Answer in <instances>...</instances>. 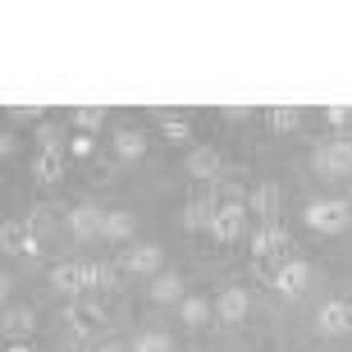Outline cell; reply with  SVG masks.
Listing matches in <instances>:
<instances>
[{"label": "cell", "mask_w": 352, "mask_h": 352, "mask_svg": "<svg viewBox=\"0 0 352 352\" xmlns=\"http://www.w3.org/2000/svg\"><path fill=\"white\" fill-rule=\"evenodd\" d=\"M352 220V210L343 197H325V201H311L307 206V224H311L316 234H343Z\"/></svg>", "instance_id": "6da1fadb"}, {"label": "cell", "mask_w": 352, "mask_h": 352, "mask_svg": "<svg viewBox=\"0 0 352 352\" xmlns=\"http://www.w3.org/2000/svg\"><path fill=\"white\" fill-rule=\"evenodd\" d=\"M316 174L320 179H348L352 174V142H329L316 151Z\"/></svg>", "instance_id": "7a4b0ae2"}, {"label": "cell", "mask_w": 352, "mask_h": 352, "mask_svg": "<svg viewBox=\"0 0 352 352\" xmlns=\"http://www.w3.org/2000/svg\"><path fill=\"white\" fill-rule=\"evenodd\" d=\"M307 284H311V265L307 261H288L274 270V288L284 293V298H298V293H307Z\"/></svg>", "instance_id": "3957f363"}, {"label": "cell", "mask_w": 352, "mask_h": 352, "mask_svg": "<svg viewBox=\"0 0 352 352\" xmlns=\"http://www.w3.org/2000/svg\"><path fill=\"white\" fill-rule=\"evenodd\" d=\"M69 229H74V238H105V215L96 206H74L69 210Z\"/></svg>", "instance_id": "277c9868"}, {"label": "cell", "mask_w": 352, "mask_h": 352, "mask_svg": "<svg viewBox=\"0 0 352 352\" xmlns=\"http://www.w3.org/2000/svg\"><path fill=\"white\" fill-rule=\"evenodd\" d=\"M248 307H252V298L243 293V288H224L220 298H215V316H220L224 325H238V320H248Z\"/></svg>", "instance_id": "5b68a950"}, {"label": "cell", "mask_w": 352, "mask_h": 352, "mask_svg": "<svg viewBox=\"0 0 352 352\" xmlns=\"http://www.w3.org/2000/svg\"><path fill=\"white\" fill-rule=\"evenodd\" d=\"M160 265H165V256H160V248H151V243H138V248L129 252V261H124V270L129 274H151L156 279Z\"/></svg>", "instance_id": "8992f818"}, {"label": "cell", "mask_w": 352, "mask_h": 352, "mask_svg": "<svg viewBox=\"0 0 352 352\" xmlns=\"http://www.w3.org/2000/svg\"><path fill=\"white\" fill-rule=\"evenodd\" d=\"M210 234L220 238V243H234V238L243 234V206H238V201L220 206V210H215V220H210Z\"/></svg>", "instance_id": "52a82bcc"}, {"label": "cell", "mask_w": 352, "mask_h": 352, "mask_svg": "<svg viewBox=\"0 0 352 352\" xmlns=\"http://www.w3.org/2000/svg\"><path fill=\"white\" fill-rule=\"evenodd\" d=\"M51 288L55 293H82V288H87V265H74V261L55 265L51 270Z\"/></svg>", "instance_id": "ba28073f"}, {"label": "cell", "mask_w": 352, "mask_h": 352, "mask_svg": "<svg viewBox=\"0 0 352 352\" xmlns=\"http://www.w3.org/2000/svg\"><path fill=\"white\" fill-rule=\"evenodd\" d=\"M220 170H224V160L215 146H197L192 156H188V174L192 179H220Z\"/></svg>", "instance_id": "9c48e42d"}, {"label": "cell", "mask_w": 352, "mask_h": 352, "mask_svg": "<svg viewBox=\"0 0 352 352\" xmlns=\"http://www.w3.org/2000/svg\"><path fill=\"white\" fill-rule=\"evenodd\" d=\"M316 325H320V334H343L352 325V307L348 302H325L320 316H316Z\"/></svg>", "instance_id": "30bf717a"}, {"label": "cell", "mask_w": 352, "mask_h": 352, "mask_svg": "<svg viewBox=\"0 0 352 352\" xmlns=\"http://www.w3.org/2000/svg\"><path fill=\"white\" fill-rule=\"evenodd\" d=\"M252 206H256V215H261V220L274 229V215H279V188H274V183L256 188V197H252Z\"/></svg>", "instance_id": "8fae6325"}, {"label": "cell", "mask_w": 352, "mask_h": 352, "mask_svg": "<svg viewBox=\"0 0 352 352\" xmlns=\"http://www.w3.org/2000/svg\"><path fill=\"white\" fill-rule=\"evenodd\" d=\"M115 156L119 160H142L146 156V138L142 133H119L115 138Z\"/></svg>", "instance_id": "7c38bea8"}, {"label": "cell", "mask_w": 352, "mask_h": 352, "mask_svg": "<svg viewBox=\"0 0 352 352\" xmlns=\"http://www.w3.org/2000/svg\"><path fill=\"white\" fill-rule=\"evenodd\" d=\"M151 298L156 302H179L183 298V279L179 274H156V279H151Z\"/></svg>", "instance_id": "4fadbf2b"}, {"label": "cell", "mask_w": 352, "mask_h": 352, "mask_svg": "<svg viewBox=\"0 0 352 352\" xmlns=\"http://www.w3.org/2000/svg\"><path fill=\"white\" fill-rule=\"evenodd\" d=\"M179 311H183V325H206V320H210V311H215V302H201V298H183V307H179Z\"/></svg>", "instance_id": "5bb4252c"}, {"label": "cell", "mask_w": 352, "mask_h": 352, "mask_svg": "<svg viewBox=\"0 0 352 352\" xmlns=\"http://www.w3.org/2000/svg\"><path fill=\"white\" fill-rule=\"evenodd\" d=\"M119 270H124V265H110V261L87 265V288H115L119 284Z\"/></svg>", "instance_id": "9a60e30c"}, {"label": "cell", "mask_w": 352, "mask_h": 352, "mask_svg": "<svg viewBox=\"0 0 352 352\" xmlns=\"http://www.w3.org/2000/svg\"><path fill=\"white\" fill-rule=\"evenodd\" d=\"M279 243H284V234H279V224H274V229H270V224H261V234L252 238V256L261 261V256H270V252L279 248Z\"/></svg>", "instance_id": "2e32d148"}, {"label": "cell", "mask_w": 352, "mask_h": 352, "mask_svg": "<svg viewBox=\"0 0 352 352\" xmlns=\"http://www.w3.org/2000/svg\"><path fill=\"white\" fill-rule=\"evenodd\" d=\"M215 210H220V206H210L206 197H197L192 206H188V215H183V220H188V229H210V220H215Z\"/></svg>", "instance_id": "e0dca14e"}, {"label": "cell", "mask_w": 352, "mask_h": 352, "mask_svg": "<svg viewBox=\"0 0 352 352\" xmlns=\"http://www.w3.org/2000/svg\"><path fill=\"white\" fill-rule=\"evenodd\" d=\"M133 229H138V220H133L129 210H115V215H105V238H133Z\"/></svg>", "instance_id": "ac0fdd59"}, {"label": "cell", "mask_w": 352, "mask_h": 352, "mask_svg": "<svg viewBox=\"0 0 352 352\" xmlns=\"http://www.w3.org/2000/svg\"><path fill=\"white\" fill-rule=\"evenodd\" d=\"M28 329H32V311H28V307H5V334H19V339H23Z\"/></svg>", "instance_id": "d6986e66"}, {"label": "cell", "mask_w": 352, "mask_h": 352, "mask_svg": "<svg viewBox=\"0 0 352 352\" xmlns=\"http://www.w3.org/2000/svg\"><path fill=\"white\" fill-rule=\"evenodd\" d=\"M74 124H78V129L91 138V133L105 124V110H101V105H82V110H74Z\"/></svg>", "instance_id": "ffe728a7"}, {"label": "cell", "mask_w": 352, "mask_h": 352, "mask_svg": "<svg viewBox=\"0 0 352 352\" xmlns=\"http://www.w3.org/2000/svg\"><path fill=\"white\" fill-rule=\"evenodd\" d=\"M60 174H65V160H60V151L51 146V151H46V156L37 160V179H41V183H55Z\"/></svg>", "instance_id": "44dd1931"}, {"label": "cell", "mask_w": 352, "mask_h": 352, "mask_svg": "<svg viewBox=\"0 0 352 352\" xmlns=\"http://www.w3.org/2000/svg\"><path fill=\"white\" fill-rule=\"evenodd\" d=\"M298 110H293V105H274V110H270V129L274 133H288V129H298Z\"/></svg>", "instance_id": "7402d4cb"}, {"label": "cell", "mask_w": 352, "mask_h": 352, "mask_svg": "<svg viewBox=\"0 0 352 352\" xmlns=\"http://www.w3.org/2000/svg\"><path fill=\"white\" fill-rule=\"evenodd\" d=\"M133 352H170V339L165 334H142V339L133 343Z\"/></svg>", "instance_id": "603a6c76"}, {"label": "cell", "mask_w": 352, "mask_h": 352, "mask_svg": "<svg viewBox=\"0 0 352 352\" xmlns=\"http://www.w3.org/2000/svg\"><path fill=\"white\" fill-rule=\"evenodd\" d=\"M0 234H5V238H0V243H5V252H14V248H28V238H23V224H5V229H0Z\"/></svg>", "instance_id": "cb8c5ba5"}, {"label": "cell", "mask_w": 352, "mask_h": 352, "mask_svg": "<svg viewBox=\"0 0 352 352\" xmlns=\"http://www.w3.org/2000/svg\"><path fill=\"white\" fill-rule=\"evenodd\" d=\"M325 119L334 124V129H343V124H352V105H329Z\"/></svg>", "instance_id": "d4e9b609"}, {"label": "cell", "mask_w": 352, "mask_h": 352, "mask_svg": "<svg viewBox=\"0 0 352 352\" xmlns=\"http://www.w3.org/2000/svg\"><path fill=\"white\" fill-rule=\"evenodd\" d=\"M165 133H170L174 142H179V138H188V124H183L179 115H165Z\"/></svg>", "instance_id": "484cf974"}, {"label": "cell", "mask_w": 352, "mask_h": 352, "mask_svg": "<svg viewBox=\"0 0 352 352\" xmlns=\"http://www.w3.org/2000/svg\"><path fill=\"white\" fill-rule=\"evenodd\" d=\"M74 156H87L91 160V138L82 133V138H74Z\"/></svg>", "instance_id": "4316f807"}, {"label": "cell", "mask_w": 352, "mask_h": 352, "mask_svg": "<svg viewBox=\"0 0 352 352\" xmlns=\"http://www.w3.org/2000/svg\"><path fill=\"white\" fill-rule=\"evenodd\" d=\"M10 352H28V343H10Z\"/></svg>", "instance_id": "83f0119b"}, {"label": "cell", "mask_w": 352, "mask_h": 352, "mask_svg": "<svg viewBox=\"0 0 352 352\" xmlns=\"http://www.w3.org/2000/svg\"><path fill=\"white\" fill-rule=\"evenodd\" d=\"M101 352H119V348H110V343H105V348H101Z\"/></svg>", "instance_id": "f1b7e54d"}, {"label": "cell", "mask_w": 352, "mask_h": 352, "mask_svg": "<svg viewBox=\"0 0 352 352\" xmlns=\"http://www.w3.org/2000/svg\"><path fill=\"white\" fill-rule=\"evenodd\" d=\"M348 307H352V302H348Z\"/></svg>", "instance_id": "f546056e"}]
</instances>
